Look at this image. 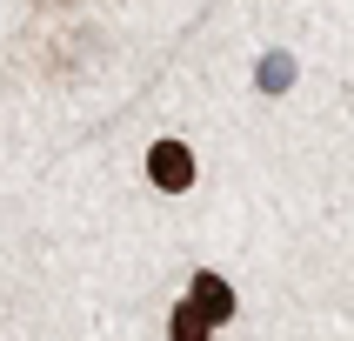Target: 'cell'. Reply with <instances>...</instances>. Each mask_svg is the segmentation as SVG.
<instances>
[{
    "instance_id": "1",
    "label": "cell",
    "mask_w": 354,
    "mask_h": 341,
    "mask_svg": "<svg viewBox=\"0 0 354 341\" xmlns=\"http://www.w3.org/2000/svg\"><path fill=\"white\" fill-rule=\"evenodd\" d=\"M147 174H154L160 194H187V187H194V154H187V140H154V147H147Z\"/></svg>"
},
{
    "instance_id": "2",
    "label": "cell",
    "mask_w": 354,
    "mask_h": 341,
    "mask_svg": "<svg viewBox=\"0 0 354 341\" xmlns=\"http://www.w3.org/2000/svg\"><path fill=\"white\" fill-rule=\"evenodd\" d=\"M187 301H194V308H201L207 321H214V328H221L227 315H234V288H227V281H221L214 268H201V275L187 281Z\"/></svg>"
},
{
    "instance_id": "3",
    "label": "cell",
    "mask_w": 354,
    "mask_h": 341,
    "mask_svg": "<svg viewBox=\"0 0 354 341\" xmlns=\"http://www.w3.org/2000/svg\"><path fill=\"white\" fill-rule=\"evenodd\" d=\"M254 87H261V94H288V87H295V54H261Z\"/></svg>"
},
{
    "instance_id": "4",
    "label": "cell",
    "mask_w": 354,
    "mask_h": 341,
    "mask_svg": "<svg viewBox=\"0 0 354 341\" xmlns=\"http://www.w3.org/2000/svg\"><path fill=\"white\" fill-rule=\"evenodd\" d=\"M207 328H214V321L201 315L194 301H180L174 315H167V341H207Z\"/></svg>"
}]
</instances>
